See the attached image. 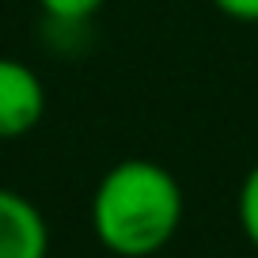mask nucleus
<instances>
[{"mask_svg":"<svg viewBox=\"0 0 258 258\" xmlns=\"http://www.w3.org/2000/svg\"><path fill=\"white\" fill-rule=\"evenodd\" d=\"M182 186L163 163L129 156L103 171L91 194V232L118 258H152L182 224Z\"/></svg>","mask_w":258,"mask_h":258,"instance_id":"f257e3e1","label":"nucleus"},{"mask_svg":"<svg viewBox=\"0 0 258 258\" xmlns=\"http://www.w3.org/2000/svg\"><path fill=\"white\" fill-rule=\"evenodd\" d=\"M46 118V84L27 61L0 53V141L27 137Z\"/></svg>","mask_w":258,"mask_h":258,"instance_id":"f03ea898","label":"nucleus"},{"mask_svg":"<svg viewBox=\"0 0 258 258\" xmlns=\"http://www.w3.org/2000/svg\"><path fill=\"white\" fill-rule=\"evenodd\" d=\"M0 258H49V224L19 190L0 186Z\"/></svg>","mask_w":258,"mask_h":258,"instance_id":"7ed1b4c3","label":"nucleus"},{"mask_svg":"<svg viewBox=\"0 0 258 258\" xmlns=\"http://www.w3.org/2000/svg\"><path fill=\"white\" fill-rule=\"evenodd\" d=\"M110 0H38L42 16L57 27H84L106 8Z\"/></svg>","mask_w":258,"mask_h":258,"instance_id":"20e7f679","label":"nucleus"},{"mask_svg":"<svg viewBox=\"0 0 258 258\" xmlns=\"http://www.w3.org/2000/svg\"><path fill=\"white\" fill-rule=\"evenodd\" d=\"M235 217H239V232L247 243L258 250V163L243 175L239 194H235Z\"/></svg>","mask_w":258,"mask_h":258,"instance_id":"39448f33","label":"nucleus"},{"mask_svg":"<svg viewBox=\"0 0 258 258\" xmlns=\"http://www.w3.org/2000/svg\"><path fill=\"white\" fill-rule=\"evenodd\" d=\"M209 4L232 23H258V0H209Z\"/></svg>","mask_w":258,"mask_h":258,"instance_id":"423d86ee","label":"nucleus"}]
</instances>
